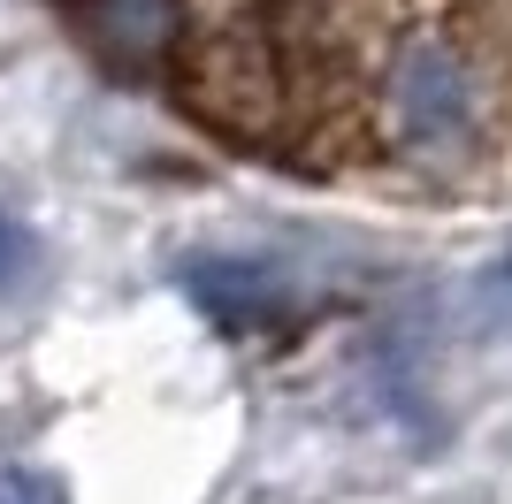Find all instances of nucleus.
Returning <instances> with one entry per match:
<instances>
[{
	"label": "nucleus",
	"mask_w": 512,
	"mask_h": 504,
	"mask_svg": "<svg viewBox=\"0 0 512 504\" xmlns=\"http://www.w3.org/2000/svg\"><path fill=\"white\" fill-rule=\"evenodd\" d=\"M383 115L428 161H451L482 138L490 115V77L451 31H406L383 62Z\"/></svg>",
	"instance_id": "f257e3e1"
},
{
	"label": "nucleus",
	"mask_w": 512,
	"mask_h": 504,
	"mask_svg": "<svg viewBox=\"0 0 512 504\" xmlns=\"http://www.w3.org/2000/svg\"><path fill=\"white\" fill-rule=\"evenodd\" d=\"M176 283L214 329H276L299 306L291 268L283 260H245V252H199V260L176 268Z\"/></svg>",
	"instance_id": "f03ea898"
},
{
	"label": "nucleus",
	"mask_w": 512,
	"mask_h": 504,
	"mask_svg": "<svg viewBox=\"0 0 512 504\" xmlns=\"http://www.w3.org/2000/svg\"><path fill=\"white\" fill-rule=\"evenodd\" d=\"M107 62L161 69L192 46V0H69Z\"/></svg>",
	"instance_id": "7ed1b4c3"
},
{
	"label": "nucleus",
	"mask_w": 512,
	"mask_h": 504,
	"mask_svg": "<svg viewBox=\"0 0 512 504\" xmlns=\"http://www.w3.org/2000/svg\"><path fill=\"white\" fill-rule=\"evenodd\" d=\"M467 314H474V329H512V260H490L474 275Z\"/></svg>",
	"instance_id": "20e7f679"
},
{
	"label": "nucleus",
	"mask_w": 512,
	"mask_h": 504,
	"mask_svg": "<svg viewBox=\"0 0 512 504\" xmlns=\"http://www.w3.org/2000/svg\"><path fill=\"white\" fill-rule=\"evenodd\" d=\"M31 268H39V237L23 230L16 214H0V298L23 291V283H31Z\"/></svg>",
	"instance_id": "39448f33"
},
{
	"label": "nucleus",
	"mask_w": 512,
	"mask_h": 504,
	"mask_svg": "<svg viewBox=\"0 0 512 504\" xmlns=\"http://www.w3.org/2000/svg\"><path fill=\"white\" fill-rule=\"evenodd\" d=\"M0 504H69V489L54 482V474H31V466H16V474H0Z\"/></svg>",
	"instance_id": "423d86ee"
}]
</instances>
